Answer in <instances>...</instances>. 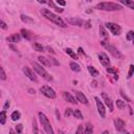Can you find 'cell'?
<instances>
[{"instance_id": "1", "label": "cell", "mask_w": 134, "mask_h": 134, "mask_svg": "<svg viewBox=\"0 0 134 134\" xmlns=\"http://www.w3.org/2000/svg\"><path fill=\"white\" fill-rule=\"evenodd\" d=\"M41 14L46 18V19H48V20H50L51 22H53L54 24H57V25H59V26H61V27H66V23L59 17V16H57V15H54L52 12H50L49 9H47V8H42L41 9Z\"/></svg>"}, {"instance_id": "2", "label": "cell", "mask_w": 134, "mask_h": 134, "mask_svg": "<svg viewBox=\"0 0 134 134\" xmlns=\"http://www.w3.org/2000/svg\"><path fill=\"white\" fill-rule=\"evenodd\" d=\"M95 8L100 10H107V12H113V10H120L122 8L121 5L114 3V2H100L97 3Z\"/></svg>"}, {"instance_id": "3", "label": "cell", "mask_w": 134, "mask_h": 134, "mask_svg": "<svg viewBox=\"0 0 134 134\" xmlns=\"http://www.w3.org/2000/svg\"><path fill=\"white\" fill-rule=\"evenodd\" d=\"M100 44H102V45H103L107 50H109V52H110L114 58H116V59H120V60H121V59H124L122 53H121V52H120L116 47H114L113 45H110L107 41H105V40H104V41H100Z\"/></svg>"}, {"instance_id": "4", "label": "cell", "mask_w": 134, "mask_h": 134, "mask_svg": "<svg viewBox=\"0 0 134 134\" xmlns=\"http://www.w3.org/2000/svg\"><path fill=\"white\" fill-rule=\"evenodd\" d=\"M31 65H32V67H34V69L36 70V72L39 74V75H41L43 79H45L46 81H48V82H50V81H52V76L41 66V65H39L38 63H36V62H32L31 63Z\"/></svg>"}, {"instance_id": "5", "label": "cell", "mask_w": 134, "mask_h": 134, "mask_svg": "<svg viewBox=\"0 0 134 134\" xmlns=\"http://www.w3.org/2000/svg\"><path fill=\"white\" fill-rule=\"evenodd\" d=\"M39 118H40V121H41V125L43 126L44 130L46 133L48 134H53V130L50 126V121L48 119V117L43 113V112H39Z\"/></svg>"}, {"instance_id": "6", "label": "cell", "mask_w": 134, "mask_h": 134, "mask_svg": "<svg viewBox=\"0 0 134 134\" xmlns=\"http://www.w3.org/2000/svg\"><path fill=\"white\" fill-rule=\"evenodd\" d=\"M40 91L42 92V94H44L46 97H49V98H55V96H57L54 90L52 88H50L49 86H42L40 88Z\"/></svg>"}, {"instance_id": "7", "label": "cell", "mask_w": 134, "mask_h": 134, "mask_svg": "<svg viewBox=\"0 0 134 134\" xmlns=\"http://www.w3.org/2000/svg\"><path fill=\"white\" fill-rule=\"evenodd\" d=\"M106 26H107V28L113 34V35H119L120 34V31H121V27L118 25V24H116V23H113V22H108V23H106Z\"/></svg>"}, {"instance_id": "8", "label": "cell", "mask_w": 134, "mask_h": 134, "mask_svg": "<svg viewBox=\"0 0 134 134\" xmlns=\"http://www.w3.org/2000/svg\"><path fill=\"white\" fill-rule=\"evenodd\" d=\"M94 99H95L96 107H97V111H98V113H99L100 117H102V118H105V116H106V109H105L104 104L100 102V99H99L97 96H95V97H94Z\"/></svg>"}, {"instance_id": "9", "label": "cell", "mask_w": 134, "mask_h": 134, "mask_svg": "<svg viewBox=\"0 0 134 134\" xmlns=\"http://www.w3.org/2000/svg\"><path fill=\"white\" fill-rule=\"evenodd\" d=\"M23 72H24V74H25V75H26L30 81L37 82V76H36V74L34 73V71H32L29 67L24 66V67H23Z\"/></svg>"}, {"instance_id": "10", "label": "cell", "mask_w": 134, "mask_h": 134, "mask_svg": "<svg viewBox=\"0 0 134 134\" xmlns=\"http://www.w3.org/2000/svg\"><path fill=\"white\" fill-rule=\"evenodd\" d=\"M114 126H115V129L119 132H125V127H126V122L120 119V118H116L114 119Z\"/></svg>"}, {"instance_id": "11", "label": "cell", "mask_w": 134, "mask_h": 134, "mask_svg": "<svg viewBox=\"0 0 134 134\" xmlns=\"http://www.w3.org/2000/svg\"><path fill=\"white\" fill-rule=\"evenodd\" d=\"M98 59H99L100 64H102L104 67H109V65H110V60H109V58H108V55H107L106 53H104V52L99 53V54H98Z\"/></svg>"}, {"instance_id": "12", "label": "cell", "mask_w": 134, "mask_h": 134, "mask_svg": "<svg viewBox=\"0 0 134 134\" xmlns=\"http://www.w3.org/2000/svg\"><path fill=\"white\" fill-rule=\"evenodd\" d=\"M102 98H103V100L105 102L106 106L109 108V110H110V111H113V103H112V99H111L105 92L102 93Z\"/></svg>"}, {"instance_id": "13", "label": "cell", "mask_w": 134, "mask_h": 134, "mask_svg": "<svg viewBox=\"0 0 134 134\" xmlns=\"http://www.w3.org/2000/svg\"><path fill=\"white\" fill-rule=\"evenodd\" d=\"M74 92H75L76 100H79L80 103L85 104V105H87V104H88V99H87V97L84 95V93H82L81 91H74Z\"/></svg>"}, {"instance_id": "14", "label": "cell", "mask_w": 134, "mask_h": 134, "mask_svg": "<svg viewBox=\"0 0 134 134\" xmlns=\"http://www.w3.org/2000/svg\"><path fill=\"white\" fill-rule=\"evenodd\" d=\"M63 97L67 100V102H69V103H71V104H74V105H76L77 104V102H76V99L69 93V92H67V91H63Z\"/></svg>"}, {"instance_id": "15", "label": "cell", "mask_w": 134, "mask_h": 134, "mask_svg": "<svg viewBox=\"0 0 134 134\" xmlns=\"http://www.w3.org/2000/svg\"><path fill=\"white\" fill-rule=\"evenodd\" d=\"M68 22L72 25H76V26H84V23L85 21H83L82 19H79V18H70L68 19Z\"/></svg>"}, {"instance_id": "16", "label": "cell", "mask_w": 134, "mask_h": 134, "mask_svg": "<svg viewBox=\"0 0 134 134\" xmlns=\"http://www.w3.org/2000/svg\"><path fill=\"white\" fill-rule=\"evenodd\" d=\"M38 61H39L40 64H42L43 66H46V67H50V66H51V63H50L49 59H47L46 57L40 55V57H38Z\"/></svg>"}, {"instance_id": "17", "label": "cell", "mask_w": 134, "mask_h": 134, "mask_svg": "<svg viewBox=\"0 0 134 134\" xmlns=\"http://www.w3.org/2000/svg\"><path fill=\"white\" fill-rule=\"evenodd\" d=\"M21 39V36L19 34H13L10 37H7L6 38V41L7 42H10V43H17L19 42Z\"/></svg>"}, {"instance_id": "18", "label": "cell", "mask_w": 134, "mask_h": 134, "mask_svg": "<svg viewBox=\"0 0 134 134\" xmlns=\"http://www.w3.org/2000/svg\"><path fill=\"white\" fill-rule=\"evenodd\" d=\"M21 35H22V37H24L26 40H32V38H34V35L29 31V30H27V29H21Z\"/></svg>"}, {"instance_id": "19", "label": "cell", "mask_w": 134, "mask_h": 134, "mask_svg": "<svg viewBox=\"0 0 134 134\" xmlns=\"http://www.w3.org/2000/svg\"><path fill=\"white\" fill-rule=\"evenodd\" d=\"M117 1H119L121 4L128 6L129 8L134 9V2H133V0H117Z\"/></svg>"}, {"instance_id": "20", "label": "cell", "mask_w": 134, "mask_h": 134, "mask_svg": "<svg viewBox=\"0 0 134 134\" xmlns=\"http://www.w3.org/2000/svg\"><path fill=\"white\" fill-rule=\"evenodd\" d=\"M69 66H70V69H71L72 71L79 72V71L81 70V67H80V65H79L77 63H75V62H70Z\"/></svg>"}, {"instance_id": "21", "label": "cell", "mask_w": 134, "mask_h": 134, "mask_svg": "<svg viewBox=\"0 0 134 134\" xmlns=\"http://www.w3.org/2000/svg\"><path fill=\"white\" fill-rule=\"evenodd\" d=\"M99 34H100V36L105 39V41H107V40L109 39V36H108L106 29L104 28V26H99Z\"/></svg>"}, {"instance_id": "22", "label": "cell", "mask_w": 134, "mask_h": 134, "mask_svg": "<svg viewBox=\"0 0 134 134\" xmlns=\"http://www.w3.org/2000/svg\"><path fill=\"white\" fill-rule=\"evenodd\" d=\"M87 68H88V71H89V73H90L92 76L96 77V76L98 75V71H97V70H96L94 67H92V66H88Z\"/></svg>"}, {"instance_id": "23", "label": "cell", "mask_w": 134, "mask_h": 134, "mask_svg": "<svg viewBox=\"0 0 134 134\" xmlns=\"http://www.w3.org/2000/svg\"><path fill=\"white\" fill-rule=\"evenodd\" d=\"M65 51H66V53H68L72 59H74V60H77V59H79V57L73 52V50H72L71 48H66V49H65Z\"/></svg>"}, {"instance_id": "24", "label": "cell", "mask_w": 134, "mask_h": 134, "mask_svg": "<svg viewBox=\"0 0 134 134\" xmlns=\"http://www.w3.org/2000/svg\"><path fill=\"white\" fill-rule=\"evenodd\" d=\"M6 121V112L5 111H1L0 112V124L4 125Z\"/></svg>"}, {"instance_id": "25", "label": "cell", "mask_w": 134, "mask_h": 134, "mask_svg": "<svg viewBox=\"0 0 134 134\" xmlns=\"http://www.w3.org/2000/svg\"><path fill=\"white\" fill-rule=\"evenodd\" d=\"M34 49H35L36 51H39V52L44 51V47H43L41 44H39V43H34Z\"/></svg>"}, {"instance_id": "26", "label": "cell", "mask_w": 134, "mask_h": 134, "mask_svg": "<svg viewBox=\"0 0 134 134\" xmlns=\"http://www.w3.org/2000/svg\"><path fill=\"white\" fill-rule=\"evenodd\" d=\"M116 106H117V108L120 109V110H122V109L126 108V104H125V102L121 100V99H117V100H116Z\"/></svg>"}, {"instance_id": "27", "label": "cell", "mask_w": 134, "mask_h": 134, "mask_svg": "<svg viewBox=\"0 0 134 134\" xmlns=\"http://www.w3.org/2000/svg\"><path fill=\"white\" fill-rule=\"evenodd\" d=\"M92 132H93V127H92V125H91L90 122H88V124L86 125V128H85V130H84V133L89 134V133H92Z\"/></svg>"}, {"instance_id": "28", "label": "cell", "mask_w": 134, "mask_h": 134, "mask_svg": "<svg viewBox=\"0 0 134 134\" xmlns=\"http://www.w3.org/2000/svg\"><path fill=\"white\" fill-rule=\"evenodd\" d=\"M21 20L25 23H32L34 22V20L31 18H29L28 16H25V15H21Z\"/></svg>"}, {"instance_id": "29", "label": "cell", "mask_w": 134, "mask_h": 134, "mask_svg": "<svg viewBox=\"0 0 134 134\" xmlns=\"http://www.w3.org/2000/svg\"><path fill=\"white\" fill-rule=\"evenodd\" d=\"M72 114H73L74 117H76V118H79V119H83V115H82V113H81L80 110H77V109L73 110V111H72Z\"/></svg>"}, {"instance_id": "30", "label": "cell", "mask_w": 134, "mask_h": 134, "mask_svg": "<svg viewBox=\"0 0 134 134\" xmlns=\"http://www.w3.org/2000/svg\"><path fill=\"white\" fill-rule=\"evenodd\" d=\"M20 116H21V114H20L19 111H14V112L12 113V115H10V117H12L13 120H18V119L20 118Z\"/></svg>"}, {"instance_id": "31", "label": "cell", "mask_w": 134, "mask_h": 134, "mask_svg": "<svg viewBox=\"0 0 134 134\" xmlns=\"http://www.w3.org/2000/svg\"><path fill=\"white\" fill-rule=\"evenodd\" d=\"M0 79L3 80V81L6 80V73H5V71L3 70V68H2L1 65H0Z\"/></svg>"}, {"instance_id": "32", "label": "cell", "mask_w": 134, "mask_h": 134, "mask_svg": "<svg viewBox=\"0 0 134 134\" xmlns=\"http://www.w3.org/2000/svg\"><path fill=\"white\" fill-rule=\"evenodd\" d=\"M107 72H108V73H113V74H114V76H115V79H116V80L118 79L117 72H116V70H115L114 68H110V67H109V68H107Z\"/></svg>"}, {"instance_id": "33", "label": "cell", "mask_w": 134, "mask_h": 134, "mask_svg": "<svg viewBox=\"0 0 134 134\" xmlns=\"http://www.w3.org/2000/svg\"><path fill=\"white\" fill-rule=\"evenodd\" d=\"M133 39H134V31H133V30H130V31L127 34V40L132 41Z\"/></svg>"}, {"instance_id": "34", "label": "cell", "mask_w": 134, "mask_h": 134, "mask_svg": "<svg viewBox=\"0 0 134 134\" xmlns=\"http://www.w3.org/2000/svg\"><path fill=\"white\" fill-rule=\"evenodd\" d=\"M133 71H134V66L131 64V65H130V69H129V73H128V77H129V79L132 76V74H133Z\"/></svg>"}, {"instance_id": "35", "label": "cell", "mask_w": 134, "mask_h": 134, "mask_svg": "<svg viewBox=\"0 0 134 134\" xmlns=\"http://www.w3.org/2000/svg\"><path fill=\"white\" fill-rule=\"evenodd\" d=\"M22 129H23V126L21 124H19V125L16 126V132L17 133H21L22 132Z\"/></svg>"}, {"instance_id": "36", "label": "cell", "mask_w": 134, "mask_h": 134, "mask_svg": "<svg viewBox=\"0 0 134 134\" xmlns=\"http://www.w3.org/2000/svg\"><path fill=\"white\" fill-rule=\"evenodd\" d=\"M71 113H72L71 108H67V109H66V111H65V116H66V117H69V116L71 115Z\"/></svg>"}, {"instance_id": "37", "label": "cell", "mask_w": 134, "mask_h": 134, "mask_svg": "<svg viewBox=\"0 0 134 134\" xmlns=\"http://www.w3.org/2000/svg\"><path fill=\"white\" fill-rule=\"evenodd\" d=\"M57 4L58 5H61V6H65L66 5V1L65 0H55Z\"/></svg>"}, {"instance_id": "38", "label": "cell", "mask_w": 134, "mask_h": 134, "mask_svg": "<svg viewBox=\"0 0 134 134\" xmlns=\"http://www.w3.org/2000/svg\"><path fill=\"white\" fill-rule=\"evenodd\" d=\"M0 27H1L2 29H6V28H7V25H6V23H5L4 21H2L1 19H0Z\"/></svg>"}, {"instance_id": "39", "label": "cell", "mask_w": 134, "mask_h": 134, "mask_svg": "<svg viewBox=\"0 0 134 134\" xmlns=\"http://www.w3.org/2000/svg\"><path fill=\"white\" fill-rule=\"evenodd\" d=\"M120 95H121V96H122V97H124V98H125L127 102H129V103L131 102V99H130V98H129V97H128V96H127V95L124 93V91H122V90H120Z\"/></svg>"}, {"instance_id": "40", "label": "cell", "mask_w": 134, "mask_h": 134, "mask_svg": "<svg viewBox=\"0 0 134 134\" xmlns=\"http://www.w3.org/2000/svg\"><path fill=\"white\" fill-rule=\"evenodd\" d=\"M49 61H50V63L52 62V63H53L54 65H57V66H59V65H60V63H59L54 58H49Z\"/></svg>"}, {"instance_id": "41", "label": "cell", "mask_w": 134, "mask_h": 134, "mask_svg": "<svg viewBox=\"0 0 134 134\" xmlns=\"http://www.w3.org/2000/svg\"><path fill=\"white\" fill-rule=\"evenodd\" d=\"M83 132H84V131H83V125H80V126H79V129H77V131H76V133L80 134V133H83Z\"/></svg>"}, {"instance_id": "42", "label": "cell", "mask_w": 134, "mask_h": 134, "mask_svg": "<svg viewBox=\"0 0 134 134\" xmlns=\"http://www.w3.org/2000/svg\"><path fill=\"white\" fill-rule=\"evenodd\" d=\"M34 132H35V133H38V128H37L36 120H34Z\"/></svg>"}, {"instance_id": "43", "label": "cell", "mask_w": 134, "mask_h": 134, "mask_svg": "<svg viewBox=\"0 0 134 134\" xmlns=\"http://www.w3.org/2000/svg\"><path fill=\"white\" fill-rule=\"evenodd\" d=\"M77 50H79V53H81V54H84V55H85V52H84V50H83V48H82V47H79V49H77Z\"/></svg>"}, {"instance_id": "44", "label": "cell", "mask_w": 134, "mask_h": 134, "mask_svg": "<svg viewBox=\"0 0 134 134\" xmlns=\"http://www.w3.org/2000/svg\"><path fill=\"white\" fill-rule=\"evenodd\" d=\"M37 1H38L39 3H41V4H46L48 0H37Z\"/></svg>"}, {"instance_id": "45", "label": "cell", "mask_w": 134, "mask_h": 134, "mask_svg": "<svg viewBox=\"0 0 134 134\" xmlns=\"http://www.w3.org/2000/svg\"><path fill=\"white\" fill-rule=\"evenodd\" d=\"M8 107H9V103H8V102H6V103L4 104V109H7Z\"/></svg>"}, {"instance_id": "46", "label": "cell", "mask_w": 134, "mask_h": 134, "mask_svg": "<svg viewBox=\"0 0 134 134\" xmlns=\"http://www.w3.org/2000/svg\"><path fill=\"white\" fill-rule=\"evenodd\" d=\"M9 47H10V48H12L14 51H17V48H16L15 46H13V45H9Z\"/></svg>"}, {"instance_id": "47", "label": "cell", "mask_w": 134, "mask_h": 134, "mask_svg": "<svg viewBox=\"0 0 134 134\" xmlns=\"http://www.w3.org/2000/svg\"><path fill=\"white\" fill-rule=\"evenodd\" d=\"M29 92H30V93H34V94H35V90H31V89H29Z\"/></svg>"}, {"instance_id": "48", "label": "cell", "mask_w": 134, "mask_h": 134, "mask_svg": "<svg viewBox=\"0 0 134 134\" xmlns=\"http://www.w3.org/2000/svg\"><path fill=\"white\" fill-rule=\"evenodd\" d=\"M86 1H88V2H89V1H91V0H86Z\"/></svg>"}, {"instance_id": "49", "label": "cell", "mask_w": 134, "mask_h": 134, "mask_svg": "<svg viewBox=\"0 0 134 134\" xmlns=\"http://www.w3.org/2000/svg\"><path fill=\"white\" fill-rule=\"evenodd\" d=\"M0 96H1V92H0Z\"/></svg>"}]
</instances>
